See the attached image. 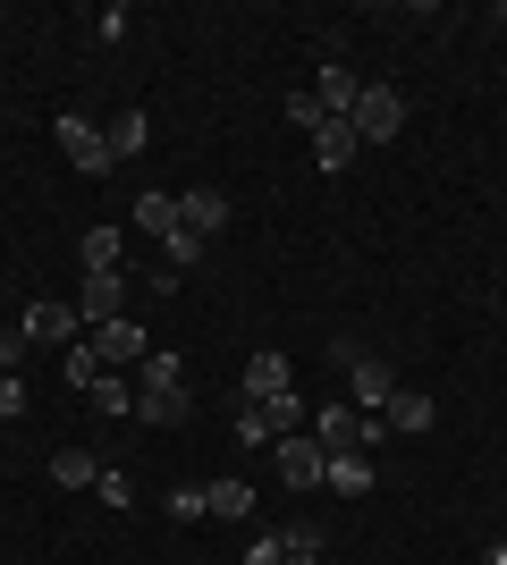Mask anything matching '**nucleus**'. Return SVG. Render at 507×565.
Here are the masks:
<instances>
[{"label": "nucleus", "instance_id": "f03ea898", "mask_svg": "<svg viewBox=\"0 0 507 565\" xmlns=\"http://www.w3.org/2000/svg\"><path fill=\"white\" fill-rule=\"evenodd\" d=\"M51 143H60V161H68L76 178H110V143H102V127L85 110H60V118H51Z\"/></svg>", "mask_w": 507, "mask_h": 565}, {"label": "nucleus", "instance_id": "39448f33", "mask_svg": "<svg viewBox=\"0 0 507 565\" xmlns=\"http://www.w3.org/2000/svg\"><path fill=\"white\" fill-rule=\"evenodd\" d=\"M119 312H127V270H85V287H76V321L102 330V321H119Z\"/></svg>", "mask_w": 507, "mask_h": 565}, {"label": "nucleus", "instance_id": "9d476101", "mask_svg": "<svg viewBox=\"0 0 507 565\" xmlns=\"http://www.w3.org/2000/svg\"><path fill=\"white\" fill-rule=\"evenodd\" d=\"M94 354H102V363H145L152 338H145V321H127V312H119V321H102V330H94Z\"/></svg>", "mask_w": 507, "mask_h": 565}, {"label": "nucleus", "instance_id": "2eb2a0df", "mask_svg": "<svg viewBox=\"0 0 507 565\" xmlns=\"http://www.w3.org/2000/svg\"><path fill=\"white\" fill-rule=\"evenodd\" d=\"M203 498H212V515L254 523V481H245V472H220V481H203Z\"/></svg>", "mask_w": 507, "mask_h": 565}, {"label": "nucleus", "instance_id": "f257e3e1", "mask_svg": "<svg viewBox=\"0 0 507 565\" xmlns=\"http://www.w3.org/2000/svg\"><path fill=\"white\" fill-rule=\"evenodd\" d=\"M305 430H314V448H321V456H372V448L389 439V430L372 423V414H356V405H321Z\"/></svg>", "mask_w": 507, "mask_h": 565}, {"label": "nucleus", "instance_id": "e433bc0d", "mask_svg": "<svg viewBox=\"0 0 507 565\" xmlns=\"http://www.w3.org/2000/svg\"><path fill=\"white\" fill-rule=\"evenodd\" d=\"M499 541H507V523H499Z\"/></svg>", "mask_w": 507, "mask_h": 565}, {"label": "nucleus", "instance_id": "4be33fe9", "mask_svg": "<svg viewBox=\"0 0 507 565\" xmlns=\"http://www.w3.org/2000/svg\"><path fill=\"white\" fill-rule=\"evenodd\" d=\"M254 414H263V423H271V439H296V430L314 423V414H305V397H296V388H288V397H271V405H254Z\"/></svg>", "mask_w": 507, "mask_h": 565}, {"label": "nucleus", "instance_id": "473e14b6", "mask_svg": "<svg viewBox=\"0 0 507 565\" xmlns=\"http://www.w3.org/2000/svg\"><path fill=\"white\" fill-rule=\"evenodd\" d=\"M127 25H136L127 9H102V18H94V34H102V43H127Z\"/></svg>", "mask_w": 507, "mask_h": 565}, {"label": "nucleus", "instance_id": "cd10ccee", "mask_svg": "<svg viewBox=\"0 0 507 565\" xmlns=\"http://www.w3.org/2000/svg\"><path fill=\"white\" fill-rule=\"evenodd\" d=\"M229 439H237L245 456H254V448H279V439H271V423H263V414H254V405H245V414H237V430H229Z\"/></svg>", "mask_w": 507, "mask_h": 565}, {"label": "nucleus", "instance_id": "412c9836", "mask_svg": "<svg viewBox=\"0 0 507 565\" xmlns=\"http://www.w3.org/2000/svg\"><path fill=\"white\" fill-rule=\"evenodd\" d=\"M85 397H94L102 414H119V423H136V380H119V372H102L94 388H85Z\"/></svg>", "mask_w": 507, "mask_h": 565}, {"label": "nucleus", "instance_id": "20e7f679", "mask_svg": "<svg viewBox=\"0 0 507 565\" xmlns=\"http://www.w3.org/2000/svg\"><path fill=\"white\" fill-rule=\"evenodd\" d=\"M338 363H347V397H356V414H381L389 388H398V380H389V363H372L356 338H338Z\"/></svg>", "mask_w": 507, "mask_h": 565}, {"label": "nucleus", "instance_id": "0eeeda50", "mask_svg": "<svg viewBox=\"0 0 507 565\" xmlns=\"http://www.w3.org/2000/svg\"><path fill=\"white\" fill-rule=\"evenodd\" d=\"M321 465H330V456L314 448V430H296V439H279V448H271V472H279L288 490H321Z\"/></svg>", "mask_w": 507, "mask_h": 565}, {"label": "nucleus", "instance_id": "dca6fc26", "mask_svg": "<svg viewBox=\"0 0 507 565\" xmlns=\"http://www.w3.org/2000/svg\"><path fill=\"white\" fill-rule=\"evenodd\" d=\"M102 143H110V161H136V152L152 143V118L145 110H119L110 127H102Z\"/></svg>", "mask_w": 507, "mask_h": 565}, {"label": "nucleus", "instance_id": "c9c22d12", "mask_svg": "<svg viewBox=\"0 0 507 565\" xmlns=\"http://www.w3.org/2000/svg\"><path fill=\"white\" fill-rule=\"evenodd\" d=\"M288 565H321V557H288Z\"/></svg>", "mask_w": 507, "mask_h": 565}, {"label": "nucleus", "instance_id": "ddd939ff", "mask_svg": "<svg viewBox=\"0 0 507 565\" xmlns=\"http://www.w3.org/2000/svg\"><path fill=\"white\" fill-rule=\"evenodd\" d=\"M76 262H85V270H127V228H119V220H102V228H85Z\"/></svg>", "mask_w": 507, "mask_h": 565}, {"label": "nucleus", "instance_id": "9b49d317", "mask_svg": "<svg viewBox=\"0 0 507 565\" xmlns=\"http://www.w3.org/2000/svg\"><path fill=\"white\" fill-rule=\"evenodd\" d=\"M296 372H288V354H254L245 363V405H271V397H288Z\"/></svg>", "mask_w": 507, "mask_h": 565}, {"label": "nucleus", "instance_id": "72a5a7b5", "mask_svg": "<svg viewBox=\"0 0 507 565\" xmlns=\"http://www.w3.org/2000/svg\"><path fill=\"white\" fill-rule=\"evenodd\" d=\"M0 372H25V330H0Z\"/></svg>", "mask_w": 507, "mask_h": 565}, {"label": "nucleus", "instance_id": "a211bd4d", "mask_svg": "<svg viewBox=\"0 0 507 565\" xmlns=\"http://www.w3.org/2000/svg\"><path fill=\"white\" fill-rule=\"evenodd\" d=\"M51 481H60V490H94V481H102V456L94 448H60V456H51Z\"/></svg>", "mask_w": 507, "mask_h": 565}, {"label": "nucleus", "instance_id": "f3484780", "mask_svg": "<svg viewBox=\"0 0 507 565\" xmlns=\"http://www.w3.org/2000/svg\"><path fill=\"white\" fill-rule=\"evenodd\" d=\"M187 388H136V423H152V430H169V423H187Z\"/></svg>", "mask_w": 507, "mask_h": 565}, {"label": "nucleus", "instance_id": "1a4fd4ad", "mask_svg": "<svg viewBox=\"0 0 507 565\" xmlns=\"http://www.w3.org/2000/svg\"><path fill=\"white\" fill-rule=\"evenodd\" d=\"M178 228L212 245V236L229 228V194H220V186H187V194H178Z\"/></svg>", "mask_w": 507, "mask_h": 565}, {"label": "nucleus", "instance_id": "f8f14e48", "mask_svg": "<svg viewBox=\"0 0 507 565\" xmlns=\"http://www.w3.org/2000/svg\"><path fill=\"white\" fill-rule=\"evenodd\" d=\"M356 152H363V143H356V127H347V118H321V127H314V161H321V178H338Z\"/></svg>", "mask_w": 507, "mask_h": 565}, {"label": "nucleus", "instance_id": "aec40b11", "mask_svg": "<svg viewBox=\"0 0 507 565\" xmlns=\"http://www.w3.org/2000/svg\"><path fill=\"white\" fill-rule=\"evenodd\" d=\"M127 220H136V228H145V236H169V228H178V194L145 186V194H136V212H127Z\"/></svg>", "mask_w": 507, "mask_h": 565}, {"label": "nucleus", "instance_id": "f704fd0d", "mask_svg": "<svg viewBox=\"0 0 507 565\" xmlns=\"http://www.w3.org/2000/svg\"><path fill=\"white\" fill-rule=\"evenodd\" d=\"M483 565H507V541H499V548H483Z\"/></svg>", "mask_w": 507, "mask_h": 565}, {"label": "nucleus", "instance_id": "7ed1b4c3", "mask_svg": "<svg viewBox=\"0 0 507 565\" xmlns=\"http://www.w3.org/2000/svg\"><path fill=\"white\" fill-rule=\"evenodd\" d=\"M347 127H356V143H398L406 136V94H398V85H363Z\"/></svg>", "mask_w": 507, "mask_h": 565}, {"label": "nucleus", "instance_id": "6e6552de", "mask_svg": "<svg viewBox=\"0 0 507 565\" xmlns=\"http://www.w3.org/2000/svg\"><path fill=\"white\" fill-rule=\"evenodd\" d=\"M372 423H381L389 439H414V430H432V423H440V405L423 397V388H389V405L372 414Z\"/></svg>", "mask_w": 507, "mask_h": 565}, {"label": "nucleus", "instance_id": "393cba45", "mask_svg": "<svg viewBox=\"0 0 507 565\" xmlns=\"http://www.w3.org/2000/svg\"><path fill=\"white\" fill-rule=\"evenodd\" d=\"M194 262H203V236L169 228V236H161V270H194Z\"/></svg>", "mask_w": 507, "mask_h": 565}, {"label": "nucleus", "instance_id": "a878e982", "mask_svg": "<svg viewBox=\"0 0 507 565\" xmlns=\"http://www.w3.org/2000/svg\"><path fill=\"white\" fill-rule=\"evenodd\" d=\"M94 498H102V507H119V515H127V507H136V481H127V472H119V465H102V481H94Z\"/></svg>", "mask_w": 507, "mask_h": 565}, {"label": "nucleus", "instance_id": "b1692460", "mask_svg": "<svg viewBox=\"0 0 507 565\" xmlns=\"http://www.w3.org/2000/svg\"><path fill=\"white\" fill-rule=\"evenodd\" d=\"M136 388H187V363H178V354H161V347H152L145 363H136Z\"/></svg>", "mask_w": 507, "mask_h": 565}, {"label": "nucleus", "instance_id": "bb28decb", "mask_svg": "<svg viewBox=\"0 0 507 565\" xmlns=\"http://www.w3.org/2000/svg\"><path fill=\"white\" fill-rule=\"evenodd\" d=\"M169 515H178V523L212 515V498H203V481H178V490H169Z\"/></svg>", "mask_w": 507, "mask_h": 565}, {"label": "nucleus", "instance_id": "c756f323", "mask_svg": "<svg viewBox=\"0 0 507 565\" xmlns=\"http://www.w3.org/2000/svg\"><path fill=\"white\" fill-rule=\"evenodd\" d=\"M279 541H288V557H321V532H314V523H288Z\"/></svg>", "mask_w": 507, "mask_h": 565}, {"label": "nucleus", "instance_id": "6ab92c4d", "mask_svg": "<svg viewBox=\"0 0 507 565\" xmlns=\"http://www.w3.org/2000/svg\"><path fill=\"white\" fill-rule=\"evenodd\" d=\"M321 490L363 498V490H372V456H330V465H321Z\"/></svg>", "mask_w": 507, "mask_h": 565}, {"label": "nucleus", "instance_id": "7c9ffc66", "mask_svg": "<svg viewBox=\"0 0 507 565\" xmlns=\"http://www.w3.org/2000/svg\"><path fill=\"white\" fill-rule=\"evenodd\" d=\"M9 414H25V372H0V423Z\"/></svg>", "mask_w": 507, "mask_h": 565}, {"label": "nucleus", "instance_id": "5701e85b", "mask_svg": "<svg viewBox=\"0 0 507 565\" xmlns=\"http://www.w3.org/2000/svg\"><path fill=\"white\" fill-rule=\"evenodd\" d=\"M60 372H68V388H94V380L110 372V363H102V354H94V338H76V347L60 354Z\"/></svg>", "mask_w": 507, "mask_h": 565}, {"label": "nucleus", "instance_id": "4468645a", "mask_svg": "<svg viewBox=\"0 0 507 565\" xmlns=\"http://www.w3.org/2000/svg\"><path fill=\"white\" fill-rule=\"evenodd\" d=\"M356 94H363V76L347 68V60H330V68H321V85H314L321 118H347V110H356Z\"/></svg>", "mask_w": 507, "mask_h": 565}, {"label": "nucleus", "instance_id": "4c0bfd02", "mask_svg": "<svg viewBox=\"0 0 507 565\" xmlns=\"http://www.w3.org/2000/svg\"><path fill=\"white\" fill-rule=\"evenodd\" d=\"M499 25H507V9H499Z\"/></svg>", "mask_w": 507, "mask_h": 565}, {"label": "nucleus", "instance_id": "2f4dec72", "mask_svg": "<svg viewBox=\"0 0 507 565\" xmlns=\"http://www.w3.org/2000/svg\"><path fill=\"white\" fill-rule=\"evenodd\" d=\"M288 127H305V136H314V127H321V102H314V94H288Z\"/></svg>", "mask_w": 507, "mask_h": 565}, {"label": "nucleus", "instance_id": "c85d7f7f", "mask_svg": "<svg viewBox=\"0 0 507 565\" xmlns=\"http://www.w3.org/2000/svg\"><path fill=\"white\" fill-rule=\"evenodd\" d=\"M237 565H288V541H279V532H263V541L245 548V557H237Z\"/></svg>", "mask_w": 507, "mask_h": 565}, {"label": "nucleus", "instance_id": "423d86ee", "mask_svg": "<svg viewBox=\"0 0 507 565\" xmlns=\"http://www.w3.org/2000/svg\"><path fill=\"white\" fill-rule=\"evenodd\" d=\"M18 330H25V347H60V354H68L76 338H85V321H76V305H51V296H43V305H25Z\"/></svg>", "mask_w": 507, "mask_h": 565}]
</instances>
